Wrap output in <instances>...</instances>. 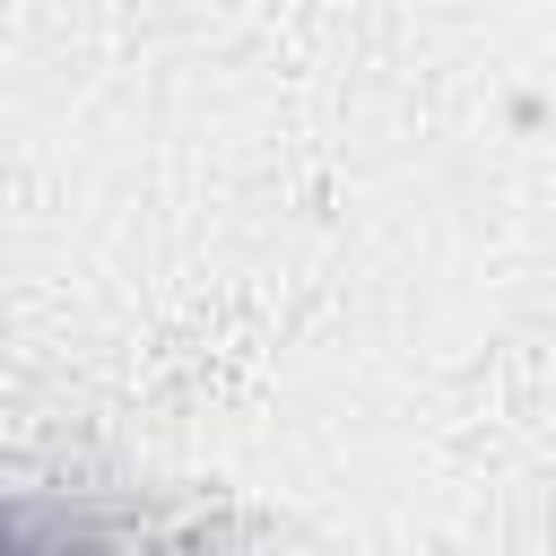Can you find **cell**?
<instances>
[{"instance_id":"6da1fadb","label":"cell","mask_w":556,"mask_h":556,"mask_svg":"<svg viewBox=\"0 0 556 556\" xmlns=\"http://www.w3.org/2000/svg\"><path fill=\"white\" fill-rule=\"evenodd\" d=\"M0 556H208V539L104 486H0Z\"/></svg>"}]
</instances>
